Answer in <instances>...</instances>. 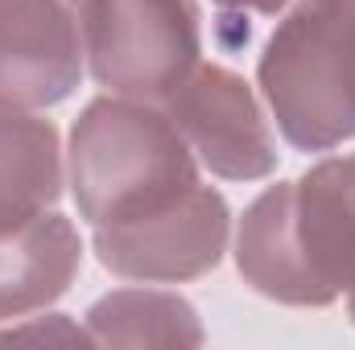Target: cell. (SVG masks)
Here are the masks:
<instances>
[{"instance_id":"cell-12","label":"cell","mask_w":355,"mask_h":350,"mask_svg":"<svg viewBox=\"0 0 355 350\" xmlns=\"http://www.w3.org/2000/svg\"><path fill=\"white\" fill-rule=\"evenodd\" d=\"M211 4H219L227 12H265V17H277L289 0H211Z\"/></svg>"},{"instance_id":"cell-6","label":"cell","mask_w":355,"mask_h":350,"mask_svg":"<svg viewBox=\"0 0 355 350\" xmlns=\"http://www.w3.org/2000/svg\"><path fill=\"white\" fill-rule=\"evenodd\" d=\"M190 153L227 181H257L277 169V145L252 87L227 66H194L162 103Z\"/></svg>"},{"instance_id":"cell-3","label":"cell","mask_w":355,"mask_h":350,"mask_svg":"<svg viewBox=\"0 0 355 350\" xmlns=\"http://www.w3.org/2000/svg\"><path fill=\"white\" fill-rule=\"evenodd\" d=\"M257 79L281 136L327 153L355 136V0H293L265 42Z\"/></svg>"},{"instance_id":"cell-10","label":"cell","mask_w":355,"mask_h":350,"mask_svg":"<svg viewBox=\"0 0 355 350\" xmlns=\"http://www.w3.org/2000/svg\"><path fill=\"white\" fill-rule=\"evenodd\" d=\"M87 330L103 347H202V322L178 293L116 288L87 309Z\"/></svg>"},{"instance_id":"cell-1","label":"cell","mask_w":355,"mask_h":350,"mask_svg":"<svg viewBox=\"0 0 355 350\" xmlns=\"http://www.w3.org/2000/svg\"><path fill=\"white\" fill-rule=\"evenodd\" d=\"M236 268L268 301L322 309L355 280V153L277 181L244 210Z\"/></svg>"},{"instance_id":"cell-7","label":"cell","mask_w":355,"mask_h":350,"mask_svg":"<svg viewBox=\"0 0 355 350\" xmlns=\"http://www.w3.org/2000/svg\"><path fill=\"white\" fill-rule=\"evenodd\" d=\"M83 0H0V103H62L83 79Z\"/></svg>"},{"instance_id":"cell-13","label":"cell","mask_w":355,"mask_h":350,"mask_svg":"<svg viewBox=\"0 0 355 350\" xmlns=\"http://www.w3.org/2000/svg\"><path fill=\"white\" fill-rule=\"evenodd\" d=\"M347 309H352V322H355V280H352V288H347Z\"/></svg>"},{"instance_id":"cell-5","label":"cell","mask_w":355,"mask_h":350,"mask_svg":"<svg viewBox=\"0 0 355 350\" xmlns=\"http://www.w3.org/2000/svg\"><path fill=\"white\" fill-rule=\"evenodd\" d=\"M232 214L219 190L194 181L174 202L95 227V256L120 280L141 284H178L211 272L227 252Z\"/></svg>"},{"instance_id":"cell-2","label":"cell","mask_w":355,"mask_h":350,"mask_svg":"<svg viewBox=\"0 0 355 350\" xmlns=\"http://www.w3.org/2000/svg\"><path fill=\"white\" fill-rule=\"evenodd\" d=\"M198 181L178 124L157 103L103 95L71 128V194L91 227L149 214Z\"/></svg>"},{"instance_id":"cell-4","label":"cell","mask_w":355,"mask_h":350,"mask_svg":"<svg viewBox=\"0 0 355 350\" xmlns=\"http://www.w3.org/2000/svg\"><path fill=\"white\" fill-rule=\"evenodd\" d=\"M83 50L99 87L166 103L198 66L194 0H83Z\"/></svg>"},{"instance_id":"cell-9","label":"cell","mask_w":355,"mask_h":350,"mask_svg":"<svg viewBox=\"0 0 355 350\" xmlns=\"http://www.w3.org/2000/svg\"><path fill=\"white\" fill-rule=\"evenodd\" d=\"M62 198L58 128L25 107L0 103V231L29 223Z\"/></svg>"},{"instance_id":"cell-8","label":"cell","mask_w":355,"mask_h":350,"mask_svg":"<svg viewBox=\"0 0 355 350\" xmlns=\"http://www.w3.org/2000/svg\"><path fill=\"white\" fill-rule=\"evenodd\" d=\"M83 243L67 214L42 210L0 231V322L54 305L79 276Z\"/></svg>"},{"instance_id":"cell-11","label":"cell","mask_w":355,"mask_h":350,"mask_svg":"<svg viewBox=\"0 0 355 350\" xmlns=\"http://www.w3.org/2000/svg\"><path fill=\"white\" fill-rule=\"evenodd\" d=\"M0 338H87L83 330H75L67 317H50V322H37V326H25V330H0Z\"/></svg>"}]
</instances>
